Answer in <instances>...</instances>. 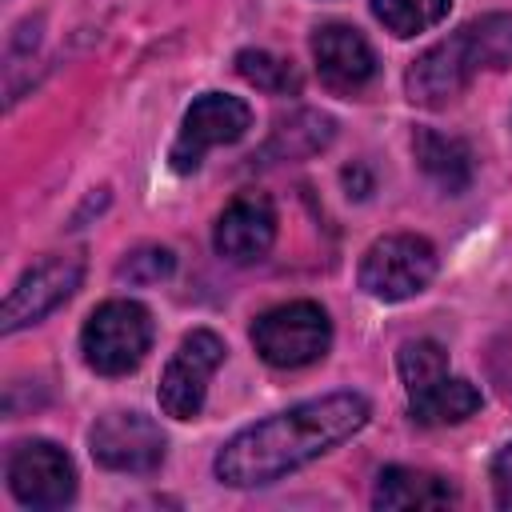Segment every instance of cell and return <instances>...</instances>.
<instances>
[{"instance_id":"cell-11","label":"cell","mask_w":512,"mask_h":512,"mask_svg":"<svg viewBox=\"0 0 512 512\" xmlns=\"http://www.w3.org/2000/svg\"><path fill=\"white\" fill-rule=\"evenodd\" d=\"M276 240V208L264 192H244L236 196L212 228V244L228 264H256L268 256Z\"/></svg>"},{"instance_id":"cell-21","label":"cell","mask_w":512,"mask_h":512,"mask_svg":"<svg viewBox=\"0 0 512 512\" xmlns=\"http://www.w3.org/2000/svg\"><path fill=\"white\" fill-rule=\"evenodd\" d=\"M172 268H176V256H172L168 248L144 244V248H136V252H128V256L120 260L116 276L128 280V284H160V280L172 276Z\"/></svg>"},{"instance_id":"cell-20","label":"cell","mask_w":512,"mask_h":512,"mask_svg":"<svg viewBox=\"0 0 512 512\" xmlns=\"http://www.w3.org/2000/svg\"><path fill=\"white\" fill-rule=\"evenodd\" d=\"M396 372H400V380L412 396V392L436 384L440 376H448V352L436 340H408L396 352Z\"/></svg>"},{"instance_id":"cell-9","label":"cell","mask_w":512,"mask_h":512,"mask_svg":"<svg viewBox=\"0 0 512 512\" xmlns=\"http://www.w3.org/2000/svg\"><path fill=\"white\" fill-rule=\"evenodd\" d=\"M80 276H84V260L80 256H60L56 252V256L36 260L16 280V288L8 292L4 312H0V328L4 332H20V328L44 320L48 312H56L80 288Z\"/></svg>"},{"instance_id":"cell-14","label":"cell","mask_w":512,"mask_h":512,"mask_svg":"<svg viewBox=\"0 0 512 512\" xmlns=\"http://www.w3.org/2000/svg\"><path fill=\"white\" fill-rule=\"evenodd\" d=\"M372 504L376 508H448L456 504V488L436 472L392 464L376 476Z\"/></svg>"},{"instance_id":"cell-22","label":"cell","mask_w":512,"mask_h":512,"mask_svg":"<svg viewBox=\"0 0 512 512\" xmlns=\"http://www.w3.org/2000/svg\"><path fill=\"white\" fill-rule=\"evenodd\" d=\"M492 492L500 508H512V440L492 456Z\"/></svg>"},{"instance_id":"cell-19","label":"cell","mask_w":512,"mask_h":512,"mask_svg":"<svg viewBox=\"0 0 512 512\" xmlns=\"http://www.w3.org/2000/svg\"><path fill=\"white\" fill-rule=\"evenodd\" d=\"M452 0H372L376 20L392 32V36H416L428 32L432 24H440L448 16Z\"/></svg>"},{"instance_id":"cell-18","label":"cell","mask_w":512,"mask_h":512,"mask_svg":"<svg viewBox=\"0 0 512 512\" xmlns=\"http://www.w3.org/2000/svg\"><path fill=\"white\" fill-rule=\"evenodd\" d=\"M236 72L252 84V88H260V92H268V96H296L300 92V68L292 64V60H284V56H276V52H264V48H244V52H236Z\"/></svg>"},{"instance_id":"cell-2","label":"cell","mask_w":512,"mask_h":512,"mask_svg":"<svg viewBox=\"0 0 512 512\" xmlns=\"http://www.w3.org/2000/svg\"><path fill=\"white\" fill-rule=\"evenodd\" d=\"M152 348V312L140 300H104L80 332L84 364L100 376L132 372Z\"/></svg>"},{"instance_id":"cell-5","label":"cell","mask_w":512,"mask_h":512,"mask_svg":"<svg viewBox=\"0 0 512 512\" xmlns=\"http://www.w3.org/2000/svg\"><path fill=\"white\" fill-rule=\"evenodd\" d=\"M248 128H252V108L240 96H228V92L196 96L192 108L184 112V124H180V132L172 140V152H168L172 172H180V176L196 172L208 148L236 144Z\"/></svg>"},{"instance_id":"cell-16","label":"cell","mask_w":512,"mask_h":512,"mask_svg":"<svg viewBox=\"0 0 512 512\" xmlns=\"http://www.w3.org/2000/svg\"><path fill=\"white\" fill-rule=\"evenodd\" d=\"M480 388L460 380V376H440L436 384L420 388L408 396V416L424 428H436V424H460L468 416L480 412Z\"/></svg>"},{"instance_id":"cell-1","label":"cell","mask_w":512,"mask_h":512,"mask_svg":"<svg viewBox=\"0 0 512 512\" xmlns=\"http://www.w3.org/2000/svg\"><path fill=\"white\" fill-rule=\"evenodd\" d=\"M372 416V404L360 392H328L304 404H292L260 424H248L216 452V476L228 488H264L288 472L332 452L356 436Z\"/></svg>"},{"instance_id":"cell-17","label":"cell","mask_w":512,"mask_h":512,"mask_svg":"<svg viewBox=\"0 0 512 512\" xmlns=\"http://www.w3.org/2000/svg\"><path fill=\"white\" fill-rule=\"evenodd\" d=\"M468 40V52L480 72H504L512 68V12H488L460 28Z\"/></svg>"},{"instance_id":"cell-8","label":"cell","mask_w":512,"mask_h":512,"mask_svg":"<svg viewBox=\"0 0 512 512\" xmlns=\"http://www.w3.org/2000/svg\"><path fill=\"white\" fill-rule=\"evenodd\" d=\"M92 460L112 472H152L164 460L168 436L144 412H104L88 428Z\"/></svg>"},{"instance_id":"cell-6","label":"cell","mask_w":512,"mask_h":512,"mask_svg":"<svg viewBox=\"0 0 512 512\" xmlns=\"http://www.w3.org/2000/svg\"><path fill=\"white\" fill-rule=\"evenodd\" d=\"M224 364V340L208 328H196L180 340L176 356L168 360L164 376H160V408L172 420H192L204 408L208 384L216 376V368Z\"/></svg>"},{"instance_id":"cell-13","label":"cell","mask_w":512,"mask_h":512,"mask_svg":"<svg viewBox=\"0 0 512 512\" xmlns=\"http://www.w3.org/2000/svg\"><path fill=\"white\" fill-rule=\"evenodd\" d=\"M412 156H416L420 172L448 196H460L472 184V152L456 136H444L436 128H416L412 132Z\"/></svg>"},{"instance_id":"cell-7","label":"cell","mask_w":512,"mask_h":512,"mask_svg":"<svg viewBox=\"0 0 512 512\" xmlns=\"http://www.w3.org/2000/svg\"><path fill=\"white\" fill-rule=\"evenodd\" d=\"M8 492L24 508H64L76 496L72 456L52 440H24L8 456Z\"/></svg>"},{"instance_id":"cell-4","label":"cell","mask_w":512,"mask_h":512,"mask_svg":"<svg viewBox=\"0 0 512 512\" xmlns=\"http://www.w3.org/2000/svg\"><path fill=\"white\" fill-rule=\"evenodd\" d=\"M432 276H436V248L412 232L376 240L360 260V288L388 304L424 292Z\"/></svg>"},{"instance_id":"cell-10","label":"cell","mask_w":512,"mask_h":512,"mask_svg":"<svg viewBox=\"0 0 512 512\" xmlns=\"http://www.w3.org/2000/svg\"><path fill=\"white\" fill-rule=\"evenodd\" d=\"M476 72H480V68H476V60H472V52H468V40H464V32L456 28L448 40L424 48V52L408 64L404 88H408V100H412V104L440 108V104L456 100V96L472 84Z\"/></svg>"},{"instance_id":"cell-15","label":"cell","mask_w":512,"mask_h":512,"mask_svg":"<svg viewBox=\"0 0 512 512\" xmlns=\"http://www.w3.org/2000/svg\"><path fill=\"white\" fill-rule=\"evenodd\" d=\"M336 136V120L328 112H292L288 120H280L268 136V144L260 148V160L264 164H276V160H304V156H316L332 144Z\"/></svg>"},{"instance_id":"cell-12","label":"cell","mask_w":512,"mask_h":512,"mask_svg":"<svg viewBox=\"0 0 512 512\" xmlns=\"http://www.w3.org/2000/svg\"><path fill=\"white\" fill-rule=\"evenodd\" d=\"M312 60L332 92H360L376 76V52L352 24H320L312 32Z\"/></svg>"},{"instance_id":"cell-3","label":"cell","mask_w":512,"mask_h":512,"mask_svg":"<svg viewBox=\"0 0 512 512\" xmlns=\"http://www.w3.org/2000/svg\"><path fill=\"white\" fill-rule=\"evenodd\" d=\"M252 344L272 368H304L316 364L332 344V320L312 300H288L256 316Z\"/></svg>"}]
</instances>
